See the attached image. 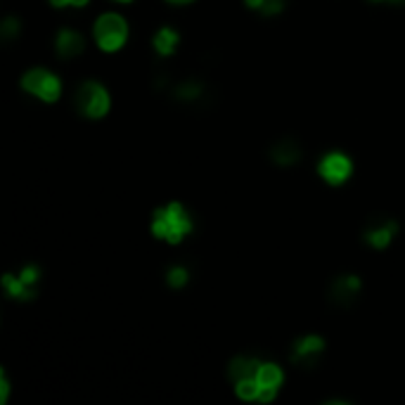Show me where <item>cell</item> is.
<instances>
[{
    "mask_svg": "<svg viewBox=\"0 0 405 405\" xmlns=\"http://www.w3.org/2000/svg\"><path fill=\"white\" fill-rule=\"evenodd\" d=\"M285 8V0H263V5H261V12L263 15H277L280 10Z\"/></svg>",
    "mask_w": 405,
    "mask_h": 405,
    "instance_id": "cell-19",
    "label": "cell"
},
{
    "mask_svg": "<svg viewBox=\"0 0 405 405\" xmlns=\"http://www.w3.org/2000/svg\"><path fill=\"white\" fill-rule=\"evenodd\" d=\"M247 5H249V8H254V10H261V5H263V0H247Z\"/></svg>",
    "mask_w": 405,
    "mask_h": 405,
    "instance_id": "cell-22",
    "label": "cell"
},
{
    "mask_svg": "<svg viewBox=\"0 0 405 405\" xmlns=\"http://www.w3.org/2000/svg\"><path fill=\"white\" fill-rule=\"evenodd\" d=\"M95 38L102 50H119L129 38V26L119 15H102L95 24Z\"/></svg>",
    "mask_w": 405,
    "mask_h": 405,
    "instance_id": "cell-3",
    "label": "cell"
},
{
    "mask_svg": "<svg viewBox=\"0 0 405 405\" xmlns=\"http://www.w3.org/2000/svg\"><path fill=\"white\" fill-rule=\"evenodd\" d=\"M391 3H405V0H391Z\"/></svg>",
    "mask_w": 405,
    "mask_h": 405,
    "instance_id": "cell-24",
    "label": "cell"
},
{
    "mask_svg": "<svg viewBox=\"0 0 405 405\" xmlns=\"http://www.w3.org/2000/svg\"><path fill=\"white\" fill-rule=\"evenodd\" d=\"M187 270L185 268H180V265H176V268H171L169 270V275H166V280H169V285L171 287H176V290H180V287H185L187 285Z\"/></svg>",
    "mask_w": 405,
    "mask_h": 405,
    "instance_id": "cell-18",
    "label": "cell"
},
{
    "mask_svg": "<svg viewBox=\"0 0 405 405\" xmlns=\"http://www.w3.org/2000/svg\"><path fill=\"white\" fill-rule=\"evenodd\" d=\"M270 159L280 166L296 164L299 159H301V145H299L296 140H292V138H285V140L273 145V149H270Z\"/></svg>",
    "mask_w": 405,
    "mask_h": 405,
    "instance_id": "cell-9",
    "label": "cell"
},
{
    "mask_svg": "<svg viewBox=\"0 0 405 405\" xmlns=\"http://www.w3.org/2000/svg\"><path fill=\"white\" fill-rule=\"evenodd\" d=\"M323 348H325V341L320 339V337H303V339H299L294 343L292 348V363L301 365V368H313L315 363L323 356Z\"/></svg>",
    "mask_w": 405,
    "mask_h": 405,
    "instance_id": "cell-5",
    "label": "cell"
},
{
    "mask_svg": "<svg viewBox=\"0 0 405 405\" xmlns=\"http://www.w3.org/2000/svg\"><path fill=\"white\" fill-rule=\"evenodd\" d=\"M88 0H53V5H57V8H64V5H76V8H81V5H86Z\"/></svg>",
    "mask_w": 405,
    "mask_h": 405,
    "instance_id": "cell-21",
    "label": "cell"
},
{
    "mask_svg": "<svg viewBox=\"0 0 405 405\" xmlns=\"http://www.w3.org/2000/svg\"><path fill=\"white\" fill-rule=\"evenodd\" d=\"M8 393H10V382L5 375H0V403H8Z\"/></svg>",
    "mask_w": 405,
    "mask_h": 405,
    "instance_id": "cell-20",
    "label": "cell"
},
{
    "mask_svg": "<svg viewBox=\"0 0 405 405\" xmlns=\"http://www.w3.org/2000/svg\"><path fill=\"white\" fill-rule=\"evenodd\" d=\"M119 3H131V0H119Z\"/></svg>",
    "mask_w": 405,
    "mask_h": 405,
    "instance_id": "cell-25",
    "label": "cell"
},
{
    "mask_svg": "<svg viewBox=\"0 0 405 405\" xmlns=\"http://www.w3.org/2000/svg\"><path fill=\"white\" fill-rule=\"evenodd\" d=\"M190 230H192L190 214L180 204H169V207L159 209L152 218V232L171 244H178Z\"/></svg>",
    "mask_w": 405,
    "mask_h": 405,
    "instance_id": "cell-1",
    "label": "cell"
},
{
    "mask_svg": "<svg viewBox=\"0 0 405 405\" xmlns=\"http://www.w3.org/2000/svg\"><path fill=\"white\" fill-rule=\"evenodd\" d=\"M256 379L261 384V389H277L282 384V370L273 363H265L258 368Z\"/></svg>",
    "mask_w": 405,
    "mask_h": 405,
    "instance_id": "cell-14",
    "label": "cell"
},
{
    "mask_svg": "<svg viewBox=\"0 0 405 405\" xmlns=\"http://www.w3.org/2000/svg\"><path fill=\"white\" fill-rule=\"evenodd\" d=\"M74 102H76V109H79L83 116H88V119H100V116H104L109 112L107 91L95 81L83 83L79 91H76Z\"/></svg>",
    "mask_w": 405,
    "mask_h": 405,
    "instance_id": "cell-2",
    "label": "cell"
},
{
    "mask_svg": "<svg viewBox=\"0 0 405 405\" xmlns=\"http://www.w3.org/2000/svg\"><path fill=\"white\" fill-rule=\"evenodd\" d=\"M258 393H261V384L256 377H247V379L237 382V396L242 401H258Z\"/></svg>",
    "mask_w": 405,
    "mask_h": 405,
    "instance_id": "cell-16",
    "label": "cell"
},
{
    "mask_svg": "<svg viewBox=\"0 0 405 405\" xmlns=\"http://www.w3.org/2000/svg\"><path fill=\"white\" fill-rule=\"evenodd\" d=\"M171 3H192V0H171Z\"/></svg>",
    "mask_w": 405,
    "mask_h": 405,
    "instance_id": "cell-23",
    "label": "cell"
},
{
    "mask_svg": "<svg viewBox=\"0 0 405 405\" xmlns=\"http://www.w3.org/2000/svg\"><path fill=\"white\" fill-rule=\"evenodd\" d=\"M173 95L180 102H197L204 97V86L199 81H182L173 88Z\"/></svg>",
    "mask_w": 405,
    "mask_h": 405,
    "instance_id": "cell-13",
    "label": "cell"
},
{
    "mask_svg": "<svg viewBox=\"0 0 405 405\" xmlns=\"http://www.w3.org/2000/svg\"><path fill=\"white\" fill-rule=\"evenodd\" d=\"M21 86L31 95H38L41 100H46V102H55L59 97V79L46 69H31L29 74H24Z\"/></svg>",
    "mask_w": 405,
    "mask_h": 405,
    "instance_id": "cell-4",
    "label": "cell"
},
{
    "mask_svg": "<svg viewBox=\"0 0 405 405\" xmlns=\"http://www.w3.org/2000/svg\"><path fill=\"white\" fill-rule=\"evenodd\" d=\"M258 368H261V363L254 356H237L230 360L227 375H230V379L240 382V379H247V377H256Z\"/></svg>",
    "mask_w": 405,
    "mask_h": 405,
    "instance_id": "cell-12",
    "label": "cell"
},
{
    "mask_svg": "<svg viewBox=\"0 0 405 405\" xmlns=\"http://www.w3.org/2000/svg\"><path fill=\"white\" fill-rule=\"evenodd\" d=\"M19 19L17 17H8V19H3V24H0V36L5 38V41H12V38L19 36Z\"/></svg>",
    "mask_w": 405,
    "mask_h": 405,
    "instance_id": "cell-17",
    "label": "cell"
},
{
    "mask_svg": "<svg viewBox=\"0 0 405 405\" xmlns=\"http://www.w3.org/2000/svg\"><path fill=\"white\" fill-rule=\"evenodd\" d=\"M353 166H351V159H346L341 152H332L327 154V157L320 162V176L332 182V185H341L343 180L351 176Z\"/></svg>",
    "mask_w": 405,
    "mask_h": 405,
    "instance_id": "cell-6",
    "label": "cell"
},
{
    "mask_svg": "<svg viewBox=\"0 0 405 405\" xmlns=\"http://www.w3.org/2000/svg\"><path fill=\"white\" fill-rule=\"evenodd\" d=\"M154 48L159 50L162 55H171L176 48H178V33L173 29H162L154 36Z\"/></svg>",
    "mask_w": 405,
    "mask_h": 405,
    "instance_id": "cell-15",
    "label": "cell"
},
{
    "mask_svg": "<svg viewBox=\"0 0 405 405\" xmlns=\"http://www.w3.org/2000/svg\"><path fill=\"white\" fill-rule=\"evenodd\" d=\"M83 53V36L71 29H62L57 33V55L64 59H71Z\"/></svg>",
    "mask_w": 405,
    "mask_h": 405,
    "instance_id": "cell-10",
    "label": "cell"
},
{
    "mask_svg": "<svg viewBox=\"0 0 405 405\" xmlns=\"http://www.w3.org/2000/svg\"><path fill=\"white\" fill-rule=\"evenodd\" d=\"M3 287L10 296L19 299V301H29V299L36 296V285H29L21 275H5Z\"/></svg>",
    "mask_w": 405,
    "mask_h": 405,
    "instance_id": "cell-11",
    "label": "cell"
},
{
    "mask_svg": "<svg viewBox=\"0 0 405 405\" xmlns=\"http://www.w3.org/2000/svg\"><path fill=\"white\" fill-rule=\"evenodd\" d=\"M360 294V280L353 275H343V277H337L335 282H332L330 287V299L332 303H337V306L346 308V306H353L356 303Z\"/></svg>",
    "mask_w": 405,
    "mask_h": 405,
    "instance_id": "cell-7",
    "label": "cell"
},
{
    "mask_svg": "<svg viewBox=\"0 0 405 405\" xmlns=\"http://www.w3.org/2000/svg\"><path fill=\"white\" fill-rule=\"evenodd\" d=\"M396 232H398V225L393 223V220L379 218V220H375L368 230H365V242H368L370 247H375V249H384L386 244L393 240Z\"/></svg>",
    "mask_w": 405,
    "mask_h": 405,
    "instance_id": "cell-8",
    "label": "cell"
}]
</instances>
